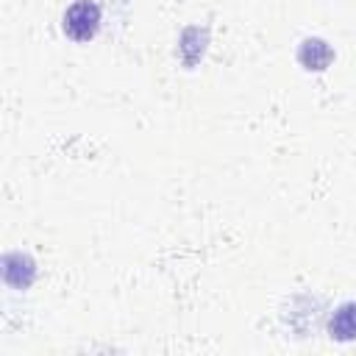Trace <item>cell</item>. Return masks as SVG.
Listing matches in <instances>:
<instances>
[{
  "mask_svg": "<svg viewBox=\"0 0 356 356\" xmlns=\"http://www.w3.org/2000/svg\"><path fill=\"white\" fill-rule=\"evenodd\" d=\"M100 28V8L92 0H78L64 11V33L75 42H89Z\"/></svg>",
  "mask_w": 356,
  "mask_h": 356,
  "instance_id": "1",
  "label": "cell"
},
{
  "mask_svg": "<svg viewBox=\"0 0 356 356\" xmlns=\"http://www.w3.org/2000/svg\"><path fill=\"white\" fill-rule=\"evenodd\" d=\"M300 64H306L309 70H325V64L331 61V47L323 42V39H306L300 44V53H298Z\"/></svg>",
  "mask_w": 356,
  "mask_h": 356,
  "instance_id": "2",
  "label": "cell"
},
{
  "mask_svg": "<svg viewBox=\"0 0 356 356\" xmlns=\"http://www.w3.org/2000/svg\"><path fill=\"white\" fill-rule=\"evenodd\" d=\"M331 334L337 339H353L356 337V306L348 303L331 317Z\"/></svg>",
  "mask_w": 356,
  "mask_h": 356,
  "instance_id": "3",
  "label": "cell"
}]
</instances>
